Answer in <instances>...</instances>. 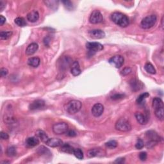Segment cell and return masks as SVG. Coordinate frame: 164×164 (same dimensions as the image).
Segmentation results:
<instances>
[{
	"mask_svg": "<svg viewBox=\"0 0 164 164\" xmlns=\"http://www.w3.org/2000/svg\"><path fill=\"white\" fill-rule=\"evenodd\" d=\"M111 19L115 24L122 28L127 27L129 23L128 17L121 12H115L112 13Z\"/></svg>",
	"mask_w": 164,
	"mask_h": 164,
	"instance_id": "1",
	"label": "cell"
},
{
	"mask_svg": "<svg viewBox=\"0 0 164 164\" xmlns=\"http://www.w3.org/2000/svg\"><path fill=\"white\" fill-rule=\"evenodd\" d=\"M82 107L81 102L78 100H71L66 105L65 109L69 114L73 115L79 112Z\"/></svg>",
	"mask_w": 164,
	"mask_h": 164,
	"instance_id": "2",
	"label": "cell"
},
{
	"mask_svg": "<svg viewBox=\"0 0 164 164\" xmlns=\"http://www.w3.org/2000/svg\"><path fill=\"white\" fill-rule=\"evenodd\" d=\"M157 21V17L155 15H149L145 17L141 22V26L142 29L148 30L155 25Z\"/></svg>",
	"mask_w": 164,
	"mask_h": 164,
	"instance_id": "3",
	"label": "cell"
},
{
	"mask_svg": "<svg viewBox=\"0 0 164 164\" xmlns=\"http://www.w3.org/2000/svg\"><path fill=\"white\" fill-rule=\"evenodd\" d=\"M115 129L122 132L129 131L131 129V126L127 119L121 118L115 123Z\"/></svg>",
	"mask_w": 164,
	"mask_h": 164,
	"instance_id": "4",
	"label": "cell"
},
{
	"mask_svg": "<svg viewBox=\"0 0 164 164\" xmlns=\"http://www.w3.org/2000/svg\"><path fill=\"white\" fill-rule=\"evenodd\" d=\"M86 47L88 51V55L90 57L93 56L95 53L99 52L104 48L101 44L96 42H87L86 44Z\"/></svg>",
	"mask_w": 164,
	"mask_h": 164,
	"instance_id": "5",
	"label": "cell"
},
{
	"mask_svg": "<svg viewBox=\"0 0 164 164\" xmlns=\"http://www.w3.org/2000/svg\"><path fill=\"white\" fill-rule=\"evenodd\" d=\"M53 131L56 135H63L69 129V126L66 122H58L53 126Z\"/></svg>",
	"mask_w": 164,
	"mask_h": 164,
	"instance_id": "6",
	"label": "cell"
},
{
	"mask_svg": "<svg viewBox=\"0 0 164 164\" xmlns=\"http://www.w3.org/2000/svg\"><path fill=\"white\" fill-rule=\"evenodd\" d=\"M89 21L92 24H99L103 21V16L100 10H95L91 13Z\"/></svg>",
	"mask_w": 164,
	"mask_h": 164,
	"instance_id": "7",
	"label": "cell"
},
{
	"mask_svg": "<svg viewBox=\"0 0 164 164\" xmlns=\"http://www.w3.org/2000/svg\"><path fill=\"white\" fill-rule=\"evenodd\" d=\"M124 57L121 55H119V54L111 57L108 60V62L110 63V65H112V66L115 67V68H117V69L122 66L123 64H124Z\"/></svg>",
	"mask_w": 164,
	"mask_h": 164,
	"instance_id": "8",
	"label": "cell"
},
{
	"mask_svg": "<svg viewBox=\"0 0 164 164\" xmlns=\"http://www.w3.org/2000/svg\"><path fill=\"white\" fill-rule=\"evenodd\" d=\"M72 59L69 56H65L60 59V61L59 62V67L60 68L61 71H66L68 68L71 66Z\"/></svg>",
	"mask_w": 164,
	"mask_h": 164,
	"instance_id": "9",
	"label": "cell"
},
{
	"mask_svg": "<svg viewBox=\"0 0 164 164\" xmlns=\"http://www.w3.org/2000/svg\"><path fill=\"white\" fill-rule=\"evenodd\" d=\"M88 35L94 39H101L105 38V33L103 31L99 29L92 30L88 32Z\"/></svg>",
	"mask_w": 164,
	"mask_h": 164,
	"instance_id": "10",
	"label": "cell"
},
{
	"mask_svg": "<svg viewBox=\"0 0 164 164\" xmlns=\"http://www.w3.org/2000/svg\"><path fill=\"white\" fill-rule=\"evenodd\" d=\"M92 114L94 117H98L101 116L102 113L104 112V107L103 105L101 103H96L95 104L92 108Z\"/></svg>",
	"mask_w": 164,
	"mask_h": 164,
	"instance_id": "11",
	"label": "cell"
},
{
	"mask_svg": "<svg viewBox=\"0 0 164 164\" xmlns=\"http://www.w3.org/2000/svg\"><path fill=\"white\" fill-rule=\"evenodd\" d=\"M45 101L42 100H37L32 102L29 106V109L30 110H37L42 109L45 107Z\"/></svg>",
	"mask_w": 164,
	"mask_h": 164,
	"instance_id": "12",
	"label": "cell"
},
{
	"mask_svg": "<svg viewBox=\"0 0 164 164\" xmlns=\"http://www.w3.org/2000/svg\"><path fill=\"white\" fill-rule=\"evenodd\" d=\"M46 144L47 146L51 147V148H58V147H61V146H62L63 141L58 138H51L47 140Z\"/></svg>",
	"mask_w": 164,
	"mask_h": 164,
	"instance_id": "13",
	"label": "cell"
},
{
	"mask_svg": "<svg viewBox=\"0 0 164 164\" xmlns=\"http://www.w3.org/2000/svg\"><path fill=\"white\" fill-rule=\"evenodd\" d=\"M129 85H130L131 90L133 92H136L141 90L144 87L142 82L136 79L131 80L130 81H129Z\"/></svg>",
	"mask_w": 164,
	"mask_h": 164,
	"instance_id": "14",
	"label": "cell"
},
{
	"mask_svg": "<svg viewBox=\"0 0 164 164\" xmlns=\"http://www.w3.org/2000/svg\"><path fill=\"white\" fill-rule=\"evenodd\" d=\"M146 136L147 139L149 140V141H154L157 142L158 143L160 141V140L162 139L160 138V136L158 135V133L153 130H149L148 131H146Z\"/></svg>",
	"mask_w": 164,
	"mask_h": 164,
	"instance_id": "15",
	"label": "cell"
},
{
	"mask_svg": "<svg viewBox=\"0 0 164 164\" xmlns=\"http://www.w3.org/2000/svg\"><path fill=\"white\" fill-rule=\"evenodd\" d=\"M81 69L78 62L74 61L71 66V73L74 76H77L81 74Z\"/></svg>",
	"mask_w": 164,
	"mask_h": 164,
	"instance_id": "16",
	"label": "cell"
},
{
	"mask_svg": "<svg viewBox=\"0 0 164 164\" xmlns=\"http://www.w3.org/2000/svg\"><path fill=\"white\" fill-rule=\"evenodd\" d=\"M38 49H39L38 44H37L35 42L31 43L28 46L26 49V55L28 56L32 55V54H33L34 53H35V52L38 50Z\"/></svg>",
	"mask_w": 164,
	"mask_h": 164,
	"instance_id": "17",
	"label": "cell"
},
{
	"mask_svg": "<svg viewBox=\"0 0 164 164\" xmlns=\"http://www.w3.org/2000/svg\"><path fill=\"white\" fill-rule=\"evenodd\" d=\"M135 118L136 121L141 125H145L148 122V118L146 115H144L141 114V112H136L135 114Z\"/></svg>",
	"mask_w": 164,
	"mask_h": 164,
	"instance_id": "18",
	"label": "cell"
},
{
	"mask_svg": "<svg viewBox=\"0 0 164 164\" xmlns=\"http://www.w3.org/2000/svg\"><path fill=\"white\" fill-rule=\"evenodd\" d=\"M26 145L28 148H33L37 145H39V138L37 136H32V137H29L26 140Z\"/></svg>",
	"mask_w": 164,
	"mask_h": 164,
	"instance_id": "19",
	"label": "cell"
},
{
	"mask_svg": "<svg viewBox=\"0 0 164 164\" xmlns=\"http://www.w3.org/2000/svg\"><path fill=\"white\" fill-rule=\"evenodd\" d=\"M27 19L31 23L37 22L39 19V13L36 10H33V11L29 12L27 14Z\"/></svg>",
	"mask_w": 164,
	"mask_h": 164,
	"instance_id": "20",
	"label": "cell"
},
{
	"mask_svg": "<svg viewBox=\"0 0 164 164\" xmlns=\"http://www.w3.org/2000/svg\"><path fill=\"white\" fill-rule=\"evenodd\" d=\"M152 107L154 110L164 108L163 102L162 100V99H160V98H154L153 100V102H152Z\"/></svg>",
	"mask_w": 164,
	"mask_h": 164,
	"instance_id": "21",
	"label": "cell"
},
{
	"mask_svg": "<svg viewBox=\"0 0 164 164\" xmlns=\"http://www.w3.org/2000/svg\"><path fill=\"white\" fill-rule=\"evenodd\" d=\"M37 152L40 156H42L45 157H48L51 155V153L49 150L43 146H40L38 148V149H37Z\"/></svg>",
	"mask_w": 164,
	"mask_h": 164,
	"instance_id": "22",
	"label": "cell"
},
{
	"mask_svg": "<svg viewBox=\"0 0 164 164\" xmlns=\"http://www.w3.org/2000/svg\"><path fill=\"white\" fill-rule=\"evenodd\" d=\"M40 63V60L39 57H31L28 60V64L33 67H37Z\"/></svg>",
	"mask_w": 164,
	"mask_h": 164,
	"instance_id": "23",
	"label": "cell"
},
{
	"mask_svg": "<svg viewBox=\"0 0 164 164\" xmlns=\"http://www.w3.org/2000/svg\"><path fill=\"white\" fill-rule=\"evenodd\" d=\"M35 134L37 137L40 139V141L44 143H46L47 141V140L49 139L48 136H47L46 133L42 130H37L35 133Z\"/></svg>",
	"mask_w": 164,
	"mask_h": 164,
	"instance_id": "24",
	"label": "cell"
},
{
	"mask_svg": "<svg viewBox=\"0 0 164 164\" xmlns=\"http://www.w3.org/2000/svg\"><path fill=\"white\" fill-rule=\"evenodd\" d=\"M60 150L61 151H62L64 153H68V154H73L74 148L73 147L70 146L69 144H63L62 146H61Z\"/></svg>",
	"mask_w": 164,
	"mask_h": 164,
	"instance_id": "25",
	"label": "cell"
},
{
	"mask_svg": "<svg viewBox=\"0 0 164 164\" xmlns=\"http://www.w3.org/2000/svg\"><path fill=\"white\" fill-rule=\"evenodd\" d=\"M101 154V151L100 149L94 148L88 150L87 151V156L88 158H92V157L98 156Z\"/></svg>",
	"mask_w": 164,
	"mask_h": 164,
	"instance_id": "26",
	"label": "cell"
},
{
	"mask_svg": "<svg viewBox=\"0 0 164 164\" xmlns=\"http://www.w3.org/2000/svg\"><path fill=\"white\" fill-rule=\"evenodd\" d=\"M44 3H45L47 6H48L51 9L54 10L57 8L59 6V1H54V0H51V1H44Z\"/></svg>",
	"mask_w": 164,
	"mask_h": 164,
	"instance_id": "27",
	"label": "cell"
},
{
	"mask_svg": "<svg viewBox=\"0 0 164 164\" xmlns=\"http://www.w3.org/2000/svg\"><path fill=\"white\" fill-rule=\"evenodd\" d=\"M145 70L148 72V73L151 74H155L156 73V69L154 67L153 65L150 62H147L144 66Z\"/></svg>",
	"mask_w": 164,
	"mask_h": 164,
	"instance_id": "28",
	"label": "cell"
},
{
	"mask_svg": "<svg viewBox=\"0 0 164 164\" xmlns=\"http://www.w3.org/2000/svg\"><path fill=\"white\" fill-rule=\"evenodd\" d=\"M6 155L9 157L15 156L17 154V150H16V147H14V146L8 147V148L6 149Z\"/></svg>",
	"mask_w": 164,
	"mask_h": 164,
	"instance_id": "29",
	"label": "cell"
},
{
	"mask_svg": "<svg viewBox=\"0 0 164 164\" xmlns=\"http://www.w3.org/2000/svg\"><path fill=\"white\" fill-rule=\"evenodd\" d=\"M149 96V94L148 92H144V93L141 94V95L136 99V102L139 105H141L143 103V102L145 101L146 98H148Z\"/></svg>",
	"mask_w": 164,
	"mask_h": 164,
	"instance_id": "30",
	"label": "cell"
},
{
	"mask_svg": "<svg viewBox=\"0 0 164 164\" xmlns=\"http://www.w3.org/2000/svg\"><path fill=\"white\" fill-rule=\"evenodd\" d=\"M12 35V32H10V31H1L0 32V37H1V40H7L9 38H10V37Z\"/></svg>",
	"mask_w": 164,
	"mask_h": 164,
	"instance_id": "31",
	"label": "cell"
},
{
	"mask_svg": "<svg viewBox=\"0 0 164 164\" xmlns=\"http://www.w3.org/2000/svg\"><path fill=\"white\" fill-rule=\"evenodd\" d=\"M164 108H158L155 110V114L156 117L158 118L159 120L163 121V113H164Z\"/></svg>",
	"mask_w": 164,
	"mask_h": 164,
	"instance_id": "32",
	"label": "cell"
},
{
	"mask_svg": "<svg viewBox=\"0 0 164 164\" xmlns=\"http://www.w3.org/2000/svg\"><path fill=\"white\" fill-rule=\"evenodd\" d=\"M14 22L17 25L20 26V27H24L26 25V22L25 19L21 17H18L15 19Z\"/></svg>",
	"mask_w": 164,
	"mask_h": 164,
	"instance_id": "33",
	"label": "cell"
},
{
	"mask_svg": "<svg viewBox=\"0 0 164 164\" xmlns=\"http://www.w3.org/2000/svg\"><path fill=\"white\" fill-rule=\"evenodd\" d=\"M73 155L79 160H82L83 158V153L81 151V149L79 148L74 149Z\"/></svg>",
	"mask_w": 164,
	"mask_h": 164,
	"instance_id": "34",
	"label": "cell"
},
{
	"mask_svg": "<svg viewBox=\"0 0 164 164\" xmlns=\"http://www.w3.org/2000/svg\"><path fill=\"white\" fill-rule=\"evenodd\" d=\"M117 146H118V143L115 141H114V140H113V141H108V142L105 144V146L108 149H110L116 148L117 147Z\"/></svg>",
	"mask_w": 164,
	"mask_h": 164,
	"instance_id": "35",
	"label": "cell"
},
{
	"mask_svg": "<svg viewBox=\"0 0 164 164\" xmlns=\"http://www.w3.org/2000/svg\"><path fill=\"white\" fill-rule=\"evenodd\" d=\"M62 2L64 6L67 10H71L73 9V2H71V1H67V0H66V1H62Z\"/></svg>",
	"mask_w": 164,
	"mask_h": 164,
	"instance_id": "36",
	"label": "cell"
},
{
	"mask_svg": "<svg viewBox=\"0 0 164 164\" xmlns=\"http://www.w3.org/2000/svg\"><path fill=\"white\" fill-rule=\"evenodd\" d=\"M144 146V142L141 139H139L135 144V148L137 149H142Z\"/></svg>",
	"mask_w": 164,
	"mask_h": 164,
	"instance_id": "37",
	"label": "cell"
},
{
	"mask_svg": "<svg viewBox=\"0 0 164 164\" xmlns=\"http://www.w3.org/2000/svg\"><path fill=\"white\" fill-rule=\"evenodd\" d=\"M157 144H158V142L156 141H149H149L146 144V147L148 149H152L154 148V147H155L156 146Z\"/></svg>",
	"mask_w": 164,
	"mask_h": 164,
	"instance_id": "38",
	"label": "cell"
},
{
	"mask_svg": "<svg viewBox=\"0 0 164 164\" xmlns=\"http://www.w3.org/2000/svg\"><path fill=\"white\" fill-rule=\"evenodd\" d=\"M125 96L124 94H114L111 96V99L113 100H120V99H122Z\"/></svg>",
	"mask_w": 164,
	"mask_h": 164,
	"instance_id": "39",
	"label": "cell"
},
{
	"mask_svg": "<svg viewBox=\"0 0 164 164\" xmlns=\"http://www.w3.org/2000/svg\"><path fill=\"white\" fill-rule=\"evenodd\" d=\"M147 157H148V155H147V153L146 152H141L139 154V158L141 161H146L147 159Z\"/></svg>",
	"mask_w": 164,
	"mask_h": 164,
	"instance_id": "40",
	"label": "cell"
},
{
	"mask_svg": "<svg viewBox=\"0 0 164 164\" xmlns=\"http://www.w3.org/2000/svg\"><path fill=\"white\" fill-rule=\"evenodd\" d=\"M131 72V69L130 67H126L124 68V69L122 71L121 74L123 75V76H126V75L129 74Z\"/></svg>",
	"mask_w": 164,
	"mask_h": 164,
	"instance_id": "41",
	"label": "cell"
},
{
	"mask_svg": "<svg viewBox=\"0 0 164 164\" xmlns=\"http://www.w3.org/2000/svg\"><path fill=\"white\" fill-rule=\"evenodd\" d=\"M66 133L67 136H71V137H74V136H76L77 135L76 132L74 130H73V129H70V130L68 129V131H67Z\"/></svg>",
	"mask_w": 164,
	"mask_h": 164,
	"instance_id": "42",
	"label": "cell"
},
{
	"mask_svg": "<svg viewBox=\"0 0 164 164\" xmlns=\"http://www.w3.org/2000/svg\"><path fill=\"white\" fill-rule=\"evenodd\" d=\"M0 137H1V140H7L9 139V135H8V133L4 131H1L0 133Z\"/></svg>",
	"mask_w": 164,
	"mask_h": 164,
	"instance_id": "43",
	"label": "cell"
},
{
	"mask_svg": "<svg viewBox=\"0 0 164 164\" xmlns=\"http://www.w3.org/2000/svg\"><path fill=\"white\" fill-rule=\"evenodd\" d=\"M8 71L7 69H6V68L4 67H2L1 69V76L2 78L3 77H5L6 75L8 74Z\"/></svg>",
	"mask_w": 164,
	"mask_h": 164,
	"instance_id": "44",
	"label": "cell"
},
{
	"mask_svg": "<svg viewBox=\"0 0 164 164\" xmlns=\"http://www.w3.org/2000/svg\"><path fill=\"white\" fill-rule=\"evenodd\" d=\"M5 6H6L5 1L1 0V1H0V11L2 12L3 10H4V8H5Z\"/></svg>",
	"mask_w": 164,
	"mask_h": 164,
	"instance_id": "45",
	"label": "cell"
},
{
	"mask_svg": "<svg viewBox=\"0 0 164 164\" xmlns=\"http://www.w3.org/2000/svg\"><path fill=\"white\" fill-rule=\"evenodd\" d=\"M6 22V18L2 15L0 16V25L3 26Z\"/></svg>",
	"mask_w": 164,
	"mask_h": 164,
	"instance_id": "46",
	"label": "cell"
},
{
	"mask_svg": "<svg viewBox=\"0 0 164 164\" xmlns=\"http://www.w3.org/2000/svg\"><path fill=\"white\" fill-rule=\"evenodd\" d=\"M125 162V158H119L116 159L115 161V163H123Z\"/></svg>",
	"mask_w": 164,
	"mask_h": 164,
	"instance_id": "47",
	"label": "cell"
},
{
	"mask_svg": "<svg viewBox=\"0 0 164 164\" xmlns=\"http://www.w3.org/2000/svg\"><path fill=\"white\" fill-rule=\"evenodd\" d=\"M49 42H50V41H49V37H45V39H44V43L45 44V45L48 46Z\"/></svg>",
	"mask_w": 164,
	"mask_h": 164,
	"instance_id": "48",
	"label": "cell"
}]
</instances>
